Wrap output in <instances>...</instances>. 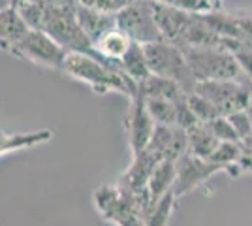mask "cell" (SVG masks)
I'll use <instances>...</instances> for the list:
<instances>
[{
    "label": "cell",
    "mask_w": 252,
    "mask_h": 226,
    "mask_svg": "<svg viewBox=\"0 0 252 226\" xmlns=\"http://www.w3.org/2000/svg\"><path fill=\"white\" fill-rule=\"evenodd\" d=\"M13 55L36 66L63 72L68 51L45 31H31L25 36V40L17 45Z\"/></svg>",
    "instance_id": "7"
},
{
    "label": "cell",
    "mask_w": 252,
    "mask_h": 226,
    "mask_svg": "<svg viewBox=\"0 0 252 226\" xmlns=\"http://www.w3.org/2000/svg\"><path fill=\"white\" fill-rule=\"evenodd\" d=\"M205 125L209 127V130L217 136L219 141H241L235 129H233V125L230 123V119L226 117V115L213 119L211 123H205Z\"/></svg>",
    "instance_id": "22"
},
{
    "label": "cell",
    "mask_w": 252,
    "mask_h": 226,
    "mask_svg": "<svg viewBox=\"0 0 252 226\" xmlns=\"http://www.w3.org/2000/svg\"><path fill=\"white\" fill-rule=\"evenodd\" d=\"M153 10H155V19H157L158 31L162 34V38L166 42L179 45L187 27L194 17V13L179 10V8H173L168 4H162L157 0H153Z\"/></svg>",
    "instance_id": "11"
},
{
    "label": "cell",
    "mask_w": 252,
    "mask_h": 226,
    "mask_svg": "<svg viewBox=\"0 0 252 226\" xmlns=\"http://www.w3.org/2000/svg\"><path fill=\"white\" fill-rule=\"evenodd\" d=\"M145 53H147L149 68L151 74L158 75V77H166L169 81L177 83L185 93H194L198 81L192 75V70L187 61L185 51L166 40L155 43H147L145 45Z\"/></svg>",
    "instance_id": "4"
},
{
    "label": "cell",
    "mask_w": 252,
    "mask_h": 226,
    "mask_svg": "<svg viewBox=\"0 0 252 226\" xmlns=\"http://www.w3.org/2000/svg\"><path fill=\"white\" fill-rule=\"evenodd\" d=\"M119 65L134 83H137V87L141 85L145 79L151 77V68H149L147 53H145V45L134 42L132 47L126 51V55L119 61Z\"/></svg>",
    "instance_id": "17"
},
{
    "label": "cell",
    "mask_w": 252,
    "mask_h": 226,
    "mask_svg": "<svg viewBox=\"0 0 252 226\" xmlns=\"http://www.w3.org/2000/svg\"><path fill=\"white\" fill-rule=\"evenodd\" d=\"M117 27L141 45L164 40L155 19L153 0H134L128 4L125 10L117 13Z\"/></svg>",
    "instance_id": "6"
},
{
    "label": "cell",
    "mask_w": 252,
    "mask_h": 226,
    "mask_svg": "<svg viewBox=\"0 0 252 226\" xmlns=\"http://www.w3.org/2000/svg\"><path fill=\"white\" fill-rule=\"evenodd\" d=\"M175 202H177V196L173 194V191H169L160 202H157L147 211L143 226H168L171 213L175 209Z\"/></svg>",
    "instance_id": "19"
},
{
    "label": "cell",
    "mask_w": 252,
    "mask_h": 226,
    "mask_svg": "<svg viewBox=\"0 0 252 226\" xmlns=\"http://www.w3.org/2000/svg\"><path fill=\"white\" fill-rule=\"evenodd\" d=\"M220 141L209 130L205 123H198L189 130V153L200 159H211V155L217 151Z\"/></svg>",
    "instance_id": "18"
},
{
    "label": "cell",
    "mask_w": 252,
    "mask_h": 226,
    "mask_svg": "<svg viewBox=\"0 0 252 226\" xmlns=\"http://www.w3.org/2000/svg\"><path fill=\"white\" fill-rule=\"evenodd\" d=\"M123 121H125L126 138H128V145H130L132 155H137V153L147 149L151 140H153L157 123L151 117L147 104H145V97L139 91H137L136 97L130 98V104H128V109H126Z\"/></svg>",
    "instance_id": "8"
},
{
    "label": "cell",
    "mask_w": 252,
    "mask_h": 226,
    "mask_svg": "<svg viewBox=\"0 0 252 226\" xmlns=\"http://www.w3.org/2000/svg\"><path fill=\"white\" fill-rule=\"evenodd\" d=\"M158 161H177L189 153V130L169 125H157L147 147Z\"/></svg>",
    "instance_id": "10"
},
{
    "label": "cell",
    "mask_w": 252,
    "mask_h": 226,
    "mask_svg": "<svg viewBox=\"0 0 252 226\" xmlns=\"http://www.w3.org/2000/svg\"><path fill=\"white\" fill-rule=\"evenodd\" d=\"M53 140L51 130H34V132H2L0 136V155L6 157L15 151H27Z\"/></svg>",
    "instance_id": "14"
},
{
    "label": "cell",
    "mask_w": 252,
    "mask_h": 226,
    "mask_svg": "<svg viewBox=\"0 0 252 226\" xmlns=\"http://www.w3.org/2000/svg\"><path fill=\"white\" fill-rule=\"evenodd\" d=\"M157 2L168 4V6H173L179 10L190 11V13H200V15L222 10L220 2H215V0H157Z\"/></svg>",
    "instance_id": "21"
},
{
    "label": "cell",
    "mask_w": 252,
    "mask_h": 226,
    "mask_svg": "<svg viewBox=\"0 0 252 226\" xmlns=\"http://www.w3.org/2000/svg\"><path fill=\"white\" fill-rule=\"evenodd\" d=\"M94 207L107 223L117 226H143L149 211V196L137 194L121 183L102 185L94 193Z\"/></svg>",
    "instance_id": "2"
},
{
    "label": "cell",
    "mask_w": 252,
    "mask_h": 226,
    "mask_svg": "<svg viewBox=\"0 0 252 226\" xmlns=\"http://www.w3.org/2000/svg\"><path fill=\"white\" fill-rule=\"evenodd\" d=\"M175 166H177V175H175V183H173V194L177 198L190 194L200 185L205 183L211 175L222 172L209 159H200L190 153H185L181 159H177Z\"/></svg>",
    "instance_id": "9"
},
{
    "label": "cell",
    "mask_w": 252,
    "mask_h": 226,
    "mask_svg": "<svg viewBox=\"0 0 252 226\" xmlns=\"http://www.w3.org/2000/svg\"><path fill=\"white\" fill-rule=\"evenodd\" d=\"M134 40L128 36V34L119 29V27H113L109 29L107 32H104L98 40L94 42V49L98 53V59L104 61L111 66H121L119 61L126 55V51L132 47Z\"/></svg>",
    "instance_id": "12"
},
{
    "label": "cell",
    "mask_w": 252,
    "mask_h": 226,
    "mask_svg": "<svg viewBox=\"0 0 252 226\" xmlns=\"http://www.w3.org/2000/svg\"><path fill=\"white\" fill-rule=\"evenodd\" d=\"M196 93L207 98L220 115H231L251 108L252 79H226L198 83Z\"/></svg>",
    "instance_id": "5"
},
{
    "label": "cell",
    "mask_w": 252,
    "mask_h": 226,
    "mask_svg": "<svg viewBox=\"0 0 252 226\" xmlns=\"http://www.w3.org/2000/svg\"><path fill=\"white\" fill-rule=\"evenodd\" d=\"M198 83L203 81H226V79H249L243 74L237 59L224 47H189L183 49Z\"/></svg>",
    "instance_id": "3"
},
{
    "label": "cell",
    "mask_w": 252,
    "mask_h": 226,
    "mask_svg": "<svg viewBox=\"0 0 252 226\" xmlns=\"http://www.w3.org/2000/svg\"><path fill=\"white\" fill-rule=\"evenodd\" d=\"M189 106L194 113V117L198 119L200 123H211L213 119L220 117L219 109L211 104L207 98H203L201 95H198L196 91L189 95Z\"/></svg>",
    "instance_id": "20"
},
{
    "label": "cell",
    "mask_w": 252,
    "mask_h": 226,
    "mask_svg": "<svg viewBox=\"0 0 252 226\" xmlns=\"http://www.w3.org/2000/svg\"><path fill=\"white\" fill-rule=\"evenodd\" d=\"M132 2L134 0H81V4L87 8L104 11V13H113V15H117L121 10H125Z\"/></svg>",
    "instance_id": "23"
},
{
    "label": "cell",
    "mask_w": 252,
    "mask_h": 226,
    "mask_svg": "<svg viewBox=\"0 0 252 226\" xmlns=\"http://www.w3.org/2000/svg\"><path fill=\"white\" fill-rule=\"evenodd\" d=\"M63 72L75 81L87 85L93 93L100 95V97L109 95V93H117V95H123L130 100L132 97H136L137 91H139L137 83H134L123 72L121 66L107 65L93 55L68 53Z\"/></svg>",
    "instance_id": "1"
},
{
    "label": "cell",
    "mask_w": 252,
    "mask_h": 226,
    "mask_svg": "<svg viewBox=\"0 0 252 226\" xmlns=\"http://www.w3.org/2000/svg\"><path fill=\"white\" fill-rule=\"evenodd\" d=\"M215 2H222V0H215Z\"/></svg>",
    "instance_id": "24"
},
{
    "label": "cell",
    "mask_w": 252,
    "mask_h": 226,
    "mask_svg": "<svg viewBox=\"0 0 252 226\" xmlns=\"http://www.w3.org/2000/svg\"><path fill=\"white\" fill-rule=\"evenodd\" d=\"M77 21H79L81 29L85 31V34L94 43L102 34L107 32L109 29L117 27V15L104 13V11L93 10V8H87L83 4H79V8H77Z\"/></svg>",
    "instance_id": "16"
},
{
    "label": "cell",
    "mask_w": 252,
    "mask_h": 226,
    "mask_svg": "<svg viewBox=\"0 0 252 226\" xmlns=\"http://www.w3.org/2000/svg\"><path fill=\"white\" fill-rule=\"evenodd\" d=\"M31 32L29 25L23 21L21 15L17 11L6 6L0 11V43L2 51L13 55L17 45L25 40V36Z\"/></svg>",
    "instance_id": "13"
},
{
    "label": "cell",
    "mask_w": 252,
    "mask_h": 226,
    "mask_svg": "<svg viewBox=\"0 0 252 226\" xmlns=\"http://www.w3.org/2000/svg\"><path fill=\"white\" fill-rule=\"evenodd\" d=\"M175 175H177V166L175 161H160L155 168V172L151 175L149 181V209L153 205L160 202L169 191H173L175 183Z\"/></svg>",
    "instance_id": "15"
}]
</instances>
